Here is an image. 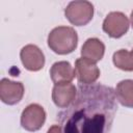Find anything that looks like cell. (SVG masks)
<instances>
[{
  "instance_id": "obj_11",
  "label": "cell",
  "mask_w": 133,
  "mask_h": 133,
  "mask_svg": "<svg viewBox=\"0 0 133 133\" xmlns=\"http://www.w3.org/2000/svg\"><path fill=\"white\" fill-rule=\"evenodd\" d=\"M105 53L104 44L96 37H91L85 41L81 48V56L94 63L100 61Z\"/></svg>"
},
{
  "instance_id": "obj_15",
  "label": "cell",
  "mask_w": 133,
  "mask_h": 133,
  "mask_svg": "<svg viewBox=\"0 0 133 133\" xmlns=\"http://www.w3.org/2000/svg\"><path fill=\"white\" fill-rule=\"evenodd\" d=\"M130 21H131V25H132V27H133V10H132L131 16H130Z\"/></svg>"
},
{
  "instance_id": "obj_4",
  "label": "cell",
  "mask_w": 133,
  "mask_h": 133,
  "mask_svg": "<svg viewBox=\"0 0 133 133\" xmlns=\"http://www.w3.org/2000/svg\"><path fill=\"white\" fill-rule=\"evenodd\" d=\"M46 121V111L38 104L28 105L21 114L22 127L30 132L39 130Z\"/></svg>"
},
{
  "instance_id": "obj_14",
  "label": "cell",
  "mask_w": 133,
  "mask_h": 133,
  "mask_svg": "<svg viewBox=\"0 0 133 133\" xmlns=\"http://www.w3.org/2000/svg\"><path fill=\"white\" fill-rule=\"evenodd\" d=\"M47 133H62V128L59 125H53L52 127L49 128Z\"/></svg>"
},
{
  "instance_id": "obj_8",
  "label": "cell",
  "mask_w": 133,
  "mask_h": 133,
  "mask_svg": "<svg viewBox=\"0 0 133 133\" xmlns=\"http://www.w3.org/2000/svg\"><path fill=\"white\" fill-rule=\"evenodd\" d=\"M24 96V85L22 82L11 81L3 78L0 81V99L7 105L19 103Z\"/></svg>"
},
{
  "instance_id": "obj_16",
  "label": "cell",
  "mask_w": 133,
  "mask_h": 133,
  "mask_svg": "<svg viewBox=\"0 0 133 133\" xmlns=\"http://www.w3.org/2000/svg\"><path fill=\"white\" fill-rule=\"evenodd\" d=\"M132 52H133V51H132Z\"/></svg>"
},
{
  "instance_id": "obj_7",
  "label": "cell",
  "mask_w": 133,
  "mask_h": 133,
  "mask_svg": "<svg viewBox=\"0 0 133 133\" xmlns=\"http://www.w3.org/2000/svg\"><path fill=\"white\" fill-rule=\"evenodd\" d=\"M75 74L80 84L90 85L100 77V70L96 63L81 57L75 61Z\"/></svg>"
},
{
  "instance_id": "obj_12",
  "label": "cell",
  "mask_w": 133,
  "mask_h": 133,
  "mask_svg": "<svg viewBox=\"0 0 133 133\" xmlns=\"http://www.w3.org/2000/svg\"><path fill=\"white\" fill-rule=\"evenodd\" d=\"M114 92L116 100L123 106L133 108V80H122L117 83Z\"/></svg>"
},
{
  "instance_id": "obj_2",
  "label": "cell",
  "mask_w": 133,
  "mask_h": 133,
  "mask_svg": "<svg viewBox=\"0 0 133 133\" xmlns=\"http://www.w3.org/2000/svg\"><path fill=\"white\" fill-rule=\"evenodd\" d=\"M78 44V35L74 28L69 26H58L52 29L48 35L49 48L59 54L65 55L72 53Z\"/></svg>"
},
{
  "instance_id": "obj_10",
  "label": "cell",
  "mask_w": 133,
  "mask_h": 133,
  "mask_svg": "<svg viewBox=\"0 0 133 133\" xmlns=\"http://www.w3.org/2000/svg\"><path fill=\"white\" fill-rule=\"evenodd\" d=\"M51 79L54 84H64L71 83L75 78V69L68 61H57L50 70Z\"/></svg>"
},
{
  "instance_id": "obj_13",
  "label": "cell",
  "mask_w": 133,
  "mask_h": 133,
  "mask_svg": "<svg viewBox=\"0 0 133 133\" xmlns=\"http://www.w3.org/2000/svg\"><path fill=\"white\" fill-rule=\"evenodd\" d=\"M113 63L116 68L123 71H133V52L125 49H121L113 54Z\"/></svg>"
},
{
  "instance_id": "obj_1",
  "label": "cell",
  "mask_w": 133,
  "mask_h": 133,
  "mask_svg": "<svg viewBox=\"0 0 133 133\" xmlns=\"http://www.w3.org/2000/svg\"><path fill=\"white\" fill-rule=\"evenodd\" d=\"M116 110L113 88L79 84L75 101L59 113L62 133H110Z\"/></svg>"
},
{
  "instance_id": "obj_5",
  "label": "cell",
  "mask_w": 133,
  "mask_h": 133,
  "mask_svg": "<svg viewBox=\"0 0 133 133\" xmlns=\"http://www.w3.org/2000/svg\"><path fill=\"white\" fill-rule=\"evenodd\" d=\"M129 25V20L125 14L121 11H111L106 16L103 22V30L110 37L118 38L128 31Z\"/></svg>"
},
{
  "instance_id": "obj_6",
  "label": "cell",
  "mask_w": 133,
  "mask_h": 133,
  "mask_svg": "<svg viewBox=\"0 0 133 133\" xmlns=\"http://www.w3.org/2000/svg\"><path fill=\"white\" fill-rule=\"evenodd\" d=\"M20 57L26 70L31 72L39 71L45 65V56L42 50L35 45H26L20 52Z\"/></svg>"
},
{
  "instance_id": "obj_9",
  "label": "cell",
  "mask_w": 133,
  "mask_h": 133,
  "mask_svg": "<svg viewBox=\"0 0 133 133\" xmlns=\"http://www.w3.org/2000/svg\"><path fill=\"white\" fill-rule=\"evenodd\" d=\"M77 88L72 83L55 84L52 90V100L59 108H68L76 99Z\"/></svg>"
},
{
  "instance_id": "obj_3",
  "label": "cell",
  "mask_w": 133,
  "mask_h": 133,
  "mask_svg": "<svg viewBox=\"0 0 133 133\" xmlns=\"http://www.w3.org/2000/svg\"><path fill=\"white\" fill-rule=\"evenodd\" d=\"M64 15L71 24L75 26H83L92 19L94 5L85 0L72 1L65 7Z\"/></svg>"
}]
</instances>
